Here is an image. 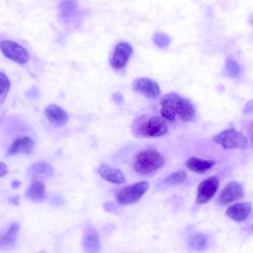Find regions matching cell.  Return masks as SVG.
Masks as SVG:
<instances>
[{
  "label": "cell",
  "instance_id": "1",
  "mask_svg": "<svg viewBox=\"0 0 253 253\" xmlns=\"http://www.w3.org/2000/svg\"><path fill=\"white\" fill-rule=\"evenodd\" d=\"M162 116L166 120L172 122L176 117L182 122H187L193 119L195 109L192 103L179 94L170 92L164 95L160 101Z\"/></svg>",
  "mask_w": 253,
  "mask_h": 253
},
{
  "label": "cell",
  "instance_id": "2",
  "mask_svg": "<svg viewBox=\"0 0 253 253\" xmlns=\"http://www.w3.org/2000/svg\"><path fill=\"white\" fill-rule=\"evenodd\" d=\"M131 129L137 137L150 138L165 135L168 131V127L166 120L162 116L148 117L143 115L134 121Z\"/></svg>",
  "mask_w": 253,
  "mask_h": 253
},
{
  "label": "cell",
  "instance_id": "3",
  "mask_svg": "<svg viewBox=\"0 0 253 253\" xmlns=\"http://www.w3.org/2000/svg\"><path fill=\"white\" fill-rule=\"evenodd\" d=\"M165 160L162 154L157 150L149 149L140 152L136 156L134 162L135 171L142 175H150L162 168Z\"/></svg>",
  "mask_w": 253,
  "mask_h": 253
},
{
  "label": "cell",
  "instance_id": "4",
  "mask_svg": "<svg viewBox=\"0 0 253 253\" xmlns=\"http://www.w3.org/2000/svg\"><path fill=\"white\" fill-rule=\"evenodd\" d=\"M212 140L225 149L243 148L248 143V140L245 135L234 128L220 132L214 135Z\"/></svg>",
  "mask_w": 253,
  "mask_h": 253
},
{
  "label": "cell",
  "instance_id": "5",
  "mask_svg": "<svg viewBox=\"0 0 253 253\" xmlns=\"http://www.w3.org/2000/svg\"><path fill=\"white\" fill-rule=\"evenodd\" d=\"M149 184L141 181L122 188L116 194L117 202L121 205H129L136 203L144 195Z\"/></svg>",
  "mask_w": 253,
  "mask_h": 253
},
{
  "label": "cell",
  "instance_id": "6",
  "mask_svg": "<svg viewBox=\"0 0 253 253\" xmlns=\"http://www.w3.org/2000/svg\"><path fill=\"white\" fill-rule=\"evenodd\" d=\"M0 48L6 57L18 64H26L30 59L27 50L15 42L10 40L1 41Z\"/></svg>",
  "mask_w": 253,
  "mask_h": 253
},
{
  "label": "cell",
  "instance_id": "7",
  "mask_svg": "<svg viewBox=\"0 0 253 253\" xmlns=\"http://www.w3.org/2000/svg\"><path fill=\"white\" fill-rule=\"evenodd\" d=\"M219 187V180L215 176L203 180L197 189L196 203L203 204L209 201L215 195Z\"/></svg>",
  "mask_w": 253,
  "mask_h": 253
},
{
  "label": "cell",
  "instance_id": "8",
  "mask_svg": "<svg viewBox=\"0 0 253 253\" xmlns=\"http://www.w3.org/2000/svg\"><path fill=\"white\" fill-rule=\"evenodd\" d=\"M133 89L138 93L150 98H156L161 93L158 84L148 78H140L134 80L132 84Z\"/></svg>",
  "mask_w": 253,
  "mask_h": 253
},
{
  "label": "cell",
  "instance_id": "9",
  "mask_svg": "<svg viewBox=\"0 0 253 253\" xmlns=\"http://www.w3.org/2000/svg\"><path fill=\"white\" fill-rule=\"evenodd\" d=\"M132 51L133 49L129 43L126 42L118 43L110 60L112 66L117 70L123 69L126 64Z\"/></svg>",
  "mask_w": 253,
  "mask_h": 253
},
{
  "label": "cell",
  "instance_id": "10",
  "mask_svg": "<svg viewBox=\"0 0 253 253\" xmlns=\"http://www.w3.org/2000/svg\"><path fill=\"white\" fill-rule=\"evenodd\" d=\"M244 197L242 186L238 182L233 181L227 184L221 190L218 198V202L226 205L239 200Z\"/></svg>",
  "mask_w": 253,
  "mask_h": 253
},
{
  "label": "cell",
  "instance_id": "11",
  "mask_svg": "<svg viewBox=\"0 0 253 253\" xmlns=\"http://www.w3.org/2000/svg\"><path fill=\"white\" fill-rule=\"evenodd\" d=\"M44 114L49 122L55 126H63L68 120L65 111L56 104H50L46 107Z\"/></svg>",
  "mask_w": 253,
  "mask_h": 253
},
{
  "label": "cell",
  "instance_id": "12",
  "mask_svg": "<svg viewBox=\"0 0 253 253\" xmlns=\"http://www.w3.org/2000/svg\"><path fill=\"white\" fill-rule=\"evenodd\" d=\"M34 146L33 140L29 136H23L14 139L7 151V155L12 156L18 153L30 154Z\"/></svg>",
  "mask_w": 253,
  "mask_h": 253
},
{
  "label": "cell",
  "instance_id": "13",
  "mask_svg": "<svg viewBox=\"0 0 253 253\" xmlns=\"http://www.w3.org/2000/svg\"><path fill=\"white\" fill-rule=\"evenodd\" d=\"M82 244L84 249L88 253H97L100 247L98 235L92 225L86 226L84 233Z\"/></svg>",
  "mask_w": 253,
  "mask_h": 253
},
{
  "label": "cell",
  "instance_id": "14",
  "mask_svg": "<svg viewBox=\"0 0 253 253\" xmlns=\"http://www.w3.org/2000/svg\"><path fill=\"white\" fill-rule=\"evenodd\" d=\"M99 175L112 183L120 184L125 181V176L119 169L106 164H102L98 169Z\"/></svg>",
  "mask_w": 253,
  "mask_h": 253
},
{
  "label": "cell",
  "instance_id": "15",
  "mask_svg": "<svg viewBox=\"0 0 253 253\" xmlns=\"http://www.w3.org/2000/svg\"><path fill=\"white\" fill-rule=\"evenodd\" d=\"M252 211V207L247 202L236 203L229 207L225 214L229 217L236 221H243L246 220Z\"/></svg>",
  "mask_w": 253,
  "mask_h": 253
},
{
  "label": "cell",
  "instance_id": "16",
  "mask_svg": "<svg viewBox=\"0 0 253 253\" xmlns=\"http://www.w3.org/2000/svg\"><path fill=\"white\" fill-rule=\"evenodd\" d=\"M215 163L213 160H204L192 157L187 161L186 166L194 172L203 174L211 169L214 166Z\"/></svg>",
  "mask_w": 253,
  "mask_h": 253
},
{
  "label": "cell",
  "instance_id": "17",
  "mask_svg": "<svg viewBox=\"0 0 253 253\" xmlns=\"http://www.w3.org/2000/svg\"><path fill=\"white\" fill-rule=\"evenodd\" d=\"M25 197L34 202H39L44 200L46 197L44 184L39 180L33 182L26 191Z\"/></svg>",
  "mask_w": 253,
  "mask_h": 253
},
{
  "label": "cell",
  "instance_id": "18",
  "mask_svg": "<svg viewBox=\"0 0 253 253\" xmlns=\"http://www.w3.org/2000/svg\"><path fill=\"white\" fill-rule=\"evenodd\" d=\"M20 226L17 222L12 224L7 230L0 237V247L13 245L16 240Z\"/></svg>",
  "mask_w": 253,
  "mask_h": 253
},
{
  "label": "cell",
  "instance_id": "19",
  "mask_svg": "<svg viewBox=\"0 0 253 253\" xmlns=\"http://www.w3.org/2000/svg\"><path fill=\"white\" fill-rule=\"evenodd\" d=\"M77 6L76 0H62L58 7L60 16L64 19L71 18L76 12Z\"/></svg>",
  "mask_w": 253,
  "mask_h": 253
},
{
  "label": "cell",
  "instance_id": "20",
  "mask_svg": "<svg viewBox=\"0 0 253 253\" xmlns=\"http://www.w3.org/2000/svg\"><path fill=\"white\" fill-rule=\"evenodd\" d=\"M29 171L32 174L43 175L47 177L53 175L54 171L52 166L43 162H37L33 164L29 168Z\"/></svg>",
  "mask_w": 253,
  "mask_h": 253
},
{
  "label": "cell",
  "instance_id": "21",
  "mask_svg": "<svg viewBox=\"0 0 253 253\" xmlns=\"http://www.w3.org/2000/svg\"><path fill=\"white\" fill-rule=\"evenodd\" d=\"M208 241L207 237L205 235L196 233L188 238V245L191 249L201 251L206 248Z\"/></svg>",
  "mask_w": 253,
  "mask_h": 253
},
{
  "label": "cell",
  "instance_id": "22",
  "mask_svg": "<svg viewBox=\"0 0 253 253\" xmlns=\"http://www.w3.org/2000/svg\"><path fill=\"white\" fill-rule=\"evenodd\" d=\"M10 87V81L3 72L0 73V102L2 104L5 101Z\"/></svg>",
  "mask_w": 253,
  "mask_h": 253
},
{
  "label": "cell",
  "instance_id": "23",
  "mask_svg": "<svg viewBox=\"0 0 253 253\" xmlns=\"http://www.w3.org/2000/svg\"><path fill=\"white\" fill-rule=\"evenodd\" d=\"M187 177L186 173L184 171H175L168 175L164 181L168 185H177L184 182Z\"/></svg>",
  "mask_w": 253,
  "mask_h": 253
},
{
  "label": "cell",
  "instance_id": "24",
  "mask_svg": "<svg viewBox=\"0 0 253 253\" xmlns=\"http://www.w3.org/2000/svg\"><path fill=\"white\" fill-rule=\"evenodd\" d=\"M225 68L229 76L232 77H236L240 70V68L238 63L233 59L227 60Z\"/></svg>",
  "mask_w": 253,
  "mask_h": 253
},
{
  "label": "cell",
  "instance_id": "25",
  "mask_svg": "<svg viewBox=\"0 0 253 253\" xmlns=\"http://www.w3.org/2000/svg\"><path fill=\"white\" fill-rule=\"evenodd\" d=\"M154 42L158 46L164 47L169 44L170 39L167 35L158 33L154 36Z\"/></svg>",
  "mask_w": 253,
  "mask_h": 253
},
{
  "label": "cell",
  "instance_id": "26",
  "mask_svg": "<svg viewBox=\"0 0 253 253\" xmlns=\"http://www.w3.org/2000/svg\"><path fill=\"white\" fill-rule=\"evenodd\" d=\"M64 202L63 198L59 195H54L51 200V204L55 206H62L64 205Z\"/></svg>",
  "mask_w": 253,
  "mask_h": 253
},
{
  "label": "cell",
  "instance_id": "27",
  "mask_svg": "<svg viewBox=\"0 0 253 253\" xmlns=\"http://www.w3.org/2000/svg\"><path fill=\"white\" fill-rule=\"evenodd\" d=\"M8 200L9 203L14 205V206H18L19 205L20 197L17 195L8 198Z\"/></svg>",
  "mask_w": 253,
  "mask_h": 253
},
{
  "label": "cell",
  "instance_id": "28",
  "mask_svg": "<svg viewBox=\"0 0 253 253\" xmlns=\"http://www.w3.org/2000/svg\"><path fill=\"white\" fill-rule=\"evenodd\" d=\"M8 173L7 166L3 163L0 162V177H2Z\"/></svg>",
  "mask_w": 253,
  "mask_h": 253
},
{
  "label": "cell",
  "instance_id": "29",
  "mask_svg": "<svg viewBox=\"0 0 253 253\" xmlns=\"http://www.w3.org/2000/svg\"><path fill=\"white\" fill-rule=\"evenodd\" d=\"M21 184V182L20 181L17 179H14L12 182L11 187L14 189H17L20 186Z\"/></svg>",
  "mask_w": 253,
  "mask_h": 253
},
{
  "label": "cell",
  "instance_id": "30",
  "mask_svg": "<svg viewBox=\"0 0 253 253\" xmlns=\"http://www.w3.org/2000/svg\"><path fill=\"white\" fill-rule=\"evenodd\" d=\"M253 102H249V104H247L246 108V110L248 112L250 111V110H253Z\"/></svg>",
  "mask_w": 253,
  "mask_h": 253
},
{
  "label": "cell",
  "instance_id": "31",
  "mask_svg": "<svg viewBox=\"0 0 253 253\" xmlns=\"http://www.w3.org/2000/svg\"><path fill=\"white\" fill-rule=\"evenodd\" d=\"M251 140L253 143V131L252 132V134H251Z\"/></svg>",
  "mask_w": 253,
  "mask_h": 253
},
{
  "label": "cell",
  "instance_id": "32",
  "mask_svg": "<svg viewBox=\"0 0 253 253\" xmlns=\"http://www.w3.org/2000/svg\"><path fill=\"white\" fill-rule=\"evenodd\" d=\"M252 229L253 230V226H252Z\"/></svg>",
  "mask_w": 253,
  "mask_h": 253
}]
</instances>
